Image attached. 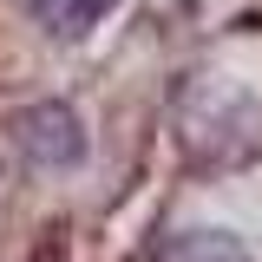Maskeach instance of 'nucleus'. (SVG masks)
Wrapping results in <instances>:
<instances>
[{
  "label": "nucleus",
  "mask_w": 262,
  "mask_h": 262,
  "mask_svg": "<svg viewBox=\"0 0 262 262\" xmlns=\"http://www.w3.org/2000/svg\"><path fill=\"white\" fill-rule=\"evenodd\" d=\"M13 144H20L39 170H72V164H85V125H79V112L59 105V98L27 105V112L13 118Z\"/></svg>",
  "instance_id": "obj_1"
},
{
  "label": "nucleus",
  "mask_w": 262,
  "mask_h": 262,
  "mask_svg": "<svg viewBox=\"0 0 262 262\" xmlns=\"http://www.w3.org/2000/svg\"><path fill=\"white\" fill-rule=\"evenodd\" d=\"M158 262H249V249L229 229H177V236H164Z\"/></svg>",
  "instance_id": "obj_2"
},
{
  "label": "nucleus",
  "mask_w": 262,
  "mask_h": 262,
  "mask_svg": "<svg viewBox=\"0 0 262 262\" xmlns=\"http://www.w3.org/2000/svg\"><path fill=\"white\" fill-rule=\"evenodd\" d=\"M39 27H53V33H66V39H79L85 27H98L105 13H112V0H20Z\"/></svg>",
  "instance_id": "obj_3"
}]
</instances>
